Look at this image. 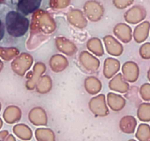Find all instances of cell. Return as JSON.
<instances>
[{"label":"cell","mask_w":150,"mask_h":141,"mask_svg":"<svg viewBox=\"0 0 150 141\" xmlns=\"http://www.w3.org/2000/svg\"><path fill=\"white\" fill-rule=\"evenodd\" d=\"M19 54V50L16 47H0V58L5 61L13 60Z\"/></svg>","instance_id":"28"},{"label":"cell","mask_w":150,"mask_h":141,"mask_svg":"<svg viewBox=\"0 0 150 141\" xmlns=\"http://www.w3.org/2000/svg\"><path fill=\"white\" fill-rule=\"evenodd\" d=\"M137 126L136 119L132 116H125L119 121V129L123 133L133 134Z\"/></svg>","instance_id":"23"},{"label":"cell","mask_w":150,"mask_h":141,"mask_svg":"<svg viewBox=\"0 0 150 141\" xmlns=\"http://www.w3.org/2000/svg\"><path fill=\"white\" fill-rule=\"evenodd\" d=\"M69 24L74 27L80 30L85 29L88 26L87 18L84 13L79 9H72L66 15Z\"/></svg>","instance_id":"10"},{"label":"cell","mask_w":150,"mask_h":141,"mask_svg":"<svg viewBox=\"0 0 150 141\" xmlns=\"http://www.w3.org/2000/svg\"><path fill=\"white\" fill-rule=\"evenodd\" d=\"M81 67L88 73H95L100 67V60L88 51H83L78 57Z\"/></svg>","instance_id":"6"},{"label":"cell","mask_w":150,"mask_h":141,"mask_svg":"<svg viewBox=\"0 0 150 141\" xmlns=\"http://www.w3.org/2000/svg\"><path fill=\"white\" fill-rule=\"evenodd\" d=\"M55 47L57 51L63 55L71 57L77 52L76 44L71 40L63 36H59L55 38Z\"/></svg>","instance_id":"11"},{"label":"cell","mask_w":150,"mask_h":141,"mask_svg":"<svg viewBox=\"0 0 150 141\" xmlns=\"http://www.w3.org/2000/svg\"><path fill=\"white\" fill-rule=\"evenodd\" d=\"M8 135H9V132L8 130L0 131V141H5Z\"/></svg>","instance_id":"36"},{"label":"cell","mask_w":150,"mask_h":141,"mask_svg":"<svg viewBox=\"0 0 150 141\" xmlns=\"http://www.w3.org/2000/svg\"><path fill=\"white\" fill-rule=\"evenodd\" d=\"M22 117L21 110L15 105H10L4 110L2 118L8 124H14L19 121Z\"/></svg>","instance_id":"20"},{"label":"cell","mask_w":150,"mask_h":141,"mask_svg":"<svg viewBox=\"0 0 150 141\" xmlns=\"http://www.w3.org/2000/svg\"><path fill=\"white\" fill-rule=\"evenodd\" d=\"M30 22L24 15L18 11H10L5 17V29L13 38H20L30 30Z\"/></svg>","instance_id":"2"},{"label":"cell","mask_w":150,"mask_h":141,"mask_svg":"<svg viewBox=\"0 0 150 141\" xmlns=\"http://www.w3.org/2000/svg\"><path fill=\"white\" fill-rule=\"evenodd\" d=\"M86 47L89 52L93 54L96 57H102L105 54V49L102 41L96 37L90 38L88 41Z\"/></svg>","instance_id":"24"},{"label":"cell","mask_w":150,"mask_h":141,"mask_svg":"<svg viewBox=\"0 0 150 141\" xmlns=\"http://www.w3.org/2000/svg\"><path fill=\"white\" fill-rule=\"evenodd\" d=\"M128 141H136V140H134V139H130V140H129Z\"/></svg>","instance_id":"41"},{"label":"cell","mask_w":150,"mask_h":141,"mask_svg":"<svg viewBox=\"0 0 150 141\" xmlns=\"http://www.w3.org/2000/svg\"><path fill=\"white\" fill-rule=\"evenodd\" d=\"M150 24L148 21H144L137 26L134 30L132 36L137 43H142L147 38Z\"/></svg>","instance_id":"25"},{"label":"cell","mask_w":150,"mask_h":141,"mask_svg":"<svg viewBox=\"0 0 150 141\" xmlns=\"http://www.w3.org/2000/svg\"><path fill=\"white\" fill-rule=\"evenodd\" d=\"M42 0H19L17 3V10L24 16L33 14L39 9Z\"/></svg>","instance_id":"18"},{"label":"cell","mask_w":150,"mask_h":141,"mask_svg":"<svg viewBox=\"0 0 150 141\" xmlns=\"http://www.w3.org/2000/svg\"><path fill=\"white\" fill-rule=\"evenodd\" d=\"M121 68V63L114 57H108L104 61L103 75L108 80H110L119 73Z\"/></svg>","instance_id":"16"},{"label":"cell","mask_w":150,"mask_h":141,"mask_svg":"<svg viewBox=\"0 0 150 141\" xmlns=\"http://www.w3.org/2000/svg\"><path fill=\"white\" fill-rule=\"evenodd\" d=\"M13 132L14 135L24 141H29L32 140L33 132L31 128L24 123H17L13 127Z\"/></svg>","instance_id":"22"},{"label":"cell","mask_w":150,"mask_h":141,"mask_svg":"<svg viewBox=\"0 0 150 141\" xmlns=\"http://www.w3.org/2000/svg\"><path fill=\"white\" fill-rule=\"evenodd\" d=\"M140 94L144 100L150 101V85H143L140 89Z\"/></svg>","instance_id":"33"},{"label":"cell","mask_w":150,"mask_h":141,"mask_svg":"<svg viewBox=\"0 0 150 141\" xmlns=\"http://www.w3.org/2000/svg\"><path fill=\"white\" fill-rule=\"evenodd\" d=\"M35 137L37 141H56L54 132L49 128H38L35 131Z\"/></svg>","instance_id":"27"},{"label":"cell","mask_w":150,"mask_h":141,"mask_svg":"<svg viewBox=\"0 0 150 141\" xmlns=\"http://www.w3.org/2000/svg\"><path fill=\"white\" fill-rule=\"evenodd\" d=\"M46 70H47V66L44 63L37 62L35 63L31 75L29 78H27L26 82L25 85L27 90H33L35 89L38 82L39 81L41 77L44 75Z\"/></svg>","instance_id":"8"},{"label":"cell","mask_w":150,"mask_h":141,"mask_svg":"<svg viewBox=\"0 0 150 141\" xmlns=\"http://www.w3.org/2000/svg\"><path fill=\"white\" fill-rule=\"evenodd\" d=\"M5 141H16V139L15 136L13 135H11V134H9L7 138L5 139Z\"/></svg>","instance_id":"37"},{"label":"cell","mask_w":150,"mask_h":141,"mask_svg":"<svg viewBox=\"0 0 150 141\" xmlns=\"http://www.w3.org/2000/svg\"><path fill=\"white\" fill-rule=\"evenodd\" d=\"M84 87L89 95L96 96L102 90V84L97 77L90 76L85 79Z\"/></svg>","instance_id":"21"},{"label":"cell","mask_w":150,"mask_h":141,"mask_svg":"<svg viewBox=\"0 0 150 141\" xmlns=\"http://www.w3.org/2000/svg\"><path fill=\"white\" fill-rule=\"evenodd\" d=\"M2 126H3V121H2V119L0 118V129H2Z\"/></svg>","instance_id":"39"},{"label":"cell","mask_w":150,"mask_h":141,"mask_svg":"<svg viewBox=\"0 0 150 141\" xmlns=\"http://www.w3.org/2000/svg\"><path fill=\"white\" fill-rule=\"evenodd\" d=\"M30 123L36 126H45L48 123V117L45 110L41 107H33L28 114Z\"/></svg>","instance_id":"12"},{"label":"cell","mask_w":150,"mask_h":141,"mask_svg":"<svg viewBox=\"0 0 150 141\" xmlns=\"http://www.w3.org/2000/svg\"><path fill=\"white\" fill-rule=\"evenodd\" d=\"M108 87L112 91L124 94L127 93L129 90V85L122 76V73H118L108 83Z\"/></svg>","instance_id":"15"},{"label":"cell","mask_w":150,"mask_h":141,"mask_svg":"<svg viewBox=\"0 0 150 141\" xmlns=\"http://www.w3.org/2000/svg\"><path fill=\"white\" fill-rule=\"evenodd\" d=\"M57 24L47 11L38 9L32 15L30 25V37L27 41V49H35L45 42L50 35L55 32Z\"/></svg>","instance_id":"1"},{"label":"cell","mask_w":150,"mask_h":141,"mask_svg":"<svg viewBox=\"0 0 150 141\" xmlns=\"http://www.w3.org/2000/svg\"><path fill=\"white\" fill-rule=\"evenodd\" d=\"M88 107L90 111L97 117L103 118L109 114L106 96L104 94H97L91 98L88 102Z\"/></svg>","instance_id":"4"},{"label":"cell","mask_w":150,"mask_h":141,"mask_svg":"<svg viewBox=\"0 0 150 141\" xmlns=\"http://www.w3.org/2000/svg\"><path fill=\"white\" fill-rule=\"evenodd\" d=\"M83 11L87 19L92 22L100 21L105 14L104 7L96 0L87 1L83 6Z\"/></svg>","instance_id":"5"},{"label":"cell","mask_w":150,"mask_h":141,"mask_svg":"<svg viewBox=\"0 0 150 141\" xmlns=\"http://www.w3.org/2000/svg\"><path fill=\"white\" fill-rule=\"evenodd\" d=\"M146 11L141 5H135L129 8L124 14V18L128 24H136L145 18Z\"/></svg>","instance_id":"9"},{"label":"cell","mask_w":150,"mask_h":141,"mask_svg":"<svg viewBox=\"0 0 150 141\" xmlns=\"http://www.w3.org/2000/svg\"><path fill=\"white\" fill-rule=\"evenodd\" d=\"M52 88V80L49 75H43L36 85L35 90L40 94H47Z\"/></svg>","instance_id":"26"},{"label":"cell","mask_w":150,"mask_h":141,"mask_svg":"<svg viewBox=\"0 0 150 141\" xmlns=\"http://www.w3.org/2000/svg\"><path fill=\"white\" fill-rule=\"evenodd\" d=\"M1 110H2V104L0 102V112H1Z\"/></svg>","instance_id":"40"},{"label":"cell","mask_w":150,"mask_h":141,"mask_svg":"<svg viewBox=\"0 0 150 141\" xmlns=\"http://www.w3.org/2000/svg\"><path fill=\"white\" fill-rule=\"evenodd\" d=\"M105 48L108 54L113 57H119L123 54L124 47L122 43L114 36L108 35L103 38Z\"/></svg>","instance_id":"7"},{"label":"cell","mask_w":150,"mask_h":141,"mask_svg":"<svg viewBox=\"0 0 150 141\" xmlns=\"http://www.w3.org/2000/svg\"><path fill=\"white\" fill-rule=\"evenodd\" d=\"M134 0H112V4L116 8L120 10L125 9L132 5Z\"/></svg>","instance_id":"32"},{"label":"cell","mask_w":150,"mask_h":141,"mask_svg":"<svg viewBox=\"0 0 150 141\" xmlns=\"http://www.w3.org/2000/svg\"><path fill=\"white\" fill-rule=\"evenodd\" d=\"M5 24H3L1 20H0V41H2L3 39L4 36H5Z\"/></svg>","instance_id":"35"},{"label":"cell","mask_w":150,"mask_h":141,"mask_svg":"<svg viewBox=\"0 0 150 141\" xmlns=\"http://www.w3.org/2000/svg\"><path fill=\"white\" fill-rule=\"evenodd\" d=\"M2 1H3V0H0V2H2Z\"/></svg>","instance_id":"42"},{"label":"cell","mask_w":150,"mask_h":141,"mask_svg":"<svg viewBox=\"0 0 150 141\" xmlns=\"http://www.w3.org/2000/svg\"><path fill=\"white\" fill-rule=\"evenodd\" d=\"M137 116L141 121H150V104H142L140 105L137 112Z\"/></svg>","instance_id":"30"},{"label":"cell","mask_w":150,"mask_h":141,"mask_svg":"<svg viewBox=\"0 0 150 141\" xmlns=\"http://www.w3.org/2000/svg\"><path fill=\"white\" fill-rule=\"evenodd\" d=\"M3 68H4V63H3V62H2V60L0 59V72L2 71V69H3Z\"/></svg>","instance_id":"38"},{"label":"cell","mask_w":150,"mask_h":141,"mask_svg":"<svg viewBox=\"0 0 150 141\" xmlns=\"http://www.w3.org/2000/svg\"><path fill=\"white\" fill-rule=\"evenodd\" d=\"M141 57L144 59L150 58V44H145L141 46L139 50Z\"/></svg>","instance_id":"34"},{"label":"cell","mask_w":150,"mask_h":141,"mask_svg":"<svg viewBox=\"0 0 150 141\" xmlns=\"http://www.w3.org/2000/svg\"><path fill=\"white\" fill-rule=\"evenodd\" d=\"M34 59L30 54L26 52L20 53L11 62V69L19 77H24L31 68Z\"/></svg>","instance_id":"3"},{"label":"cell","mask_w":150,"mask_h":141,"mask_svg":"<svg viewBox=\"0 0 150 141\" xmlns=\"http://www.w3.org/2000/svg\"><path fill=\"white\" fill-rule=\"evenodd\" d=\"M71 3V0H50V6L52 9L60 11L67 8Z\"/></svg>","instance_id":"31"},{"label":"cell","mask_w":150,"mask_h":141,"mask_svg":"<svg viewBox=\"0 0 150 141\" xmlns=\"http://www.w3.org/2000/svg\"><path fill=\"white\" fill-rule=\"evenodd\" d=\"M113 34L123 44H128L132 39V30L128 24L119 23L113 28Z\"/></svg>","instance_id":"14"},{"label":"cell","mask_w":150,"mask_h":141,"mask_svg":"<svg viewBox=\"0 0 150 141\" xmlns=\"http://www.w3.org/2000/svg\"><path fill=\"white\" fill-rule=\"evenodd\" d=\"M69 60L63 54H56L52 56L49 61L50 68L53 72L60 73L66 70L69 66Z\"/></svg>","instance_id":"19"},{"label":"cell","mask_w":150,"mask_h":141,"mask_svg":"<svg viewBox=\"0 0 150 141\" xmlns=\"http://www.w3.org/2000/svg\"><path fill=\"white\" fill-rule=\"evenodd\" d=\"M106 101L108 107L116 113L123 110L126 105V99L122 95L112 92L107 94Z\"/></svg>","instance_id":"17"},{"label":"cell","mask_w":150,"mask_h":141,"mask_svg":"<svg viewBox=\"0 0 150 141\" xmlns=\"http://www.w3.org/2000/svg\"><path fill=\"white\" fill-rule=\"evenodd\" d=\"M122 74L127 82L133 83L137 81L139 76V68L133 61L125 62L122 67Z\"/></svg>","instance_id":"13"},{"label":"cell","mask_w":150,"mask_h":141,"mask_svg":"<svg viewBox=\"0 0 150 141\" xmlns=\"http://www.w3.org/2000/svg\"><path fill=\"white\" fill-rule=\"evenodd\" d=\"M135 137L139 141H149L150 140V128L147 124H141L138 126Z\"/></svg>","instance_id":"29"}]
</instances>
